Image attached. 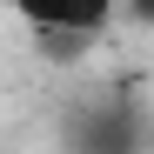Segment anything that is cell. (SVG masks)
<instances>
[{
    "label": "cell",
    "mask_w": 154,
    "mask_h": 154,
    "mask_svg": "<svg viewBox=\"0 0 154 154\" xmlns=\"http://www.w3.org/2000/svg\"><path fill=\"white\" fill-rule=\"evenodd\" d=\"M7 14L20 27H34L40 40H94L107 34L121 0H7Z\"/></svg>",
    "instance_id": "6da1fadb"
},
{
    "label": "cell",
    "mask_w": 154,
    "mask_h": 154,
    "mask_svg": "<svg viewBox=\"0 0 154 154\" xmlns=\"http://www.w3.org/2000/svg\"><path fill=\"white\" fill-rule=\"evenodd\" d=\"M74 154H141V114L134 107H81L67 121Z\"/></svg>",
    "instance_id": "7a4b0ae2"
},
{
    "label": "cell",
    "mask_w": 154,
    "mask_h": 154,
    "mask_svg": "<svg viewBox=\"0 0 154 154\" xmlns=\"http://www.w3.org/2000/svg\"><path fill=\"white\" fill-rule=\"evenodd\" d=\"M121 14H127V20H141V27H154V0H121Z\"/></svg>",
    "instance_id": "3957f363"
}]
</instances>
